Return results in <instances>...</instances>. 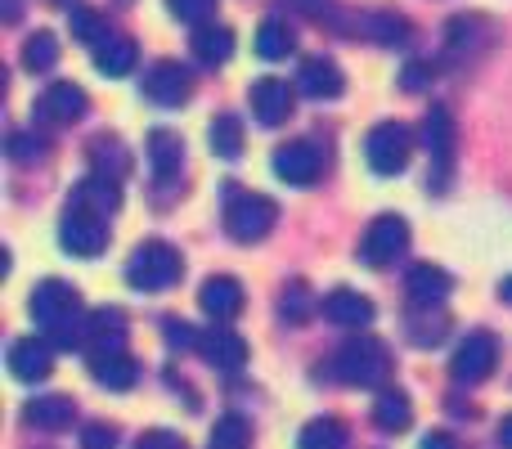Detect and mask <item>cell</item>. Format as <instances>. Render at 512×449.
Segmentation results:
<instances>
[{
	"label": "cell",
	"instance_id": "42",
	"mask_svg": "<svg viewBox=\"0 0 512 449\" xmlns=\"http://www.w3.org/2000/svg\"><path fill=\"white\" fill-rule=\"evenodd\" d=\"M400 86H405L409 95L427 90V86H432V68H427V63H405V72H400Z\"/></svg>",
	"mask_w": 512,
	"mask_h": 449
},
{
	"label": "cell",
	"instance_id": "14",
	"mask_svg": "<svg viewBox=\"0 0 512 449\" xmlns=\"http://www.w3.org/2000/svg\"><path fill=\"white\" fill-rule=\"evenodd\" d=\"M319 171H324V153L310 140H292L274 153V176L288 180V185H315Z\"/></svg>",
	"mask_w": 512,
	"mask_h": 449
},
{
	"label": "cell",
	"instance_id": "34",
	"mask_svg": "<svg viewBox=\"0 0 512 449\" xmlns=\"http://www.w3.org/2000/svg\"><path fill=\"white\" fill-rule=\"evenodd\" d=\"M54 63H59V41H54V32H32L23 45V68L27 72H50Z\"/></svg>",
	"mask_w": 512,
	"mask_h": 449
},
{
	"label": "cell",
	"instance_id": "4",
	"mask_svg": "<svg viewBox=\"0 0 512 449\" xmlns=\"http://www.w3.org/2000/svg\"><path fill=\"white\" fill-rule=\"evenodd\" d=\"M221 221L234 243H261L274 229V221H279V207H274V198L252 194V189H230Z\"/></svg>",
	"mask_w": 512,
	"mask_h": 449
},
{
	"label": "cell",
	"instance_id": "35",
	"mask_svg": "<svg viewBox=\"0 0 512 449\" xmlns=\"http://www.w3.org/2000/svg\"><path fill=\"white\" fill-rule=\"evenodd\" d=\"M72 41L99 50V45L108 41V18L95 14V9H86V5H77V9H72Z\"/></svg>",
	"mask_w": 512,
	"mask_h": 449
},
{
	"label": "cell",
	"instance_id": "20",
	"mask_svg": "<svg viewBox=\"0 0 512 449\" xmlns=\"http://www.w3.org/2000/svg\"><path fill=\"white\" fill-rule=\"evenodd\" d=\"M324 319L337 328H364L373 324V301L360 297L355 288H333L324 297Z\"/></svg>",
	"mask_w": 512,
	"mask_h": 449
},
{
	"label": "cell",
	"instance_id": "18",
	"mask_svg": "<svg viewBox=\"0 0 512 449\" xmlns=\"http://www.w3.org/2000/svg\"><path fill=\"white\" fill-rule=\"evenodd\" d=\"M297 90L301 95H310V99H337L346 90V77H342V68H337L328 54H310V59L301 63V72H297Z\"/></svg>",
	"mask_w": 512,
	"mask_h": 449
},
{
	"label": "cell",
	"instance_id": "25",
	"mask_svg": "<svg viewBox=\"0 0 512 449\" xmlns=\"http://www.w3.org/2000/svg\"><path fill=\"white\" fill-rule=\"evenodd\" d=\"M194 54H198V63H207V68H216V63H225L234 54V32L225 23H203V27H194Z\"/></svg>",
	"mask_w": 512,
	"mask_h": 449
},
{
	"label": "cell",
	"instance_id": "44",
	"mask_svg": "<svg viewBox=\"0 0 512 449\" xmlns=\"http://www.w3.org/2000/svg\"><path fill=\"white\" fill-rule=\"evenodd\" d=\"M418 449H454V436H450V432H427Z\"/></svg>",
	"mask_w": 512,
	"mask_h": 449
},
{
	"label": "cell",
	"instance_id": "1",
	"mask_svg": "<svg viewBox=\"0 0 512 449\" xmlns=\"http://www.w3.org/2000/svg\"><path fill=\"white\" fill-rule=\"evenodd\" d=\"M32 319L50 333V346L72 351V346H86V319H81V292L63 279H45L32 288L27 301Z\"/></svg>",
	"mask_w": 512,
	"mask_h": 449
},
{
	"label": "cell",
	"instance_id": "11",
	"mask_svg": "<svg viewBox=\"0 0 512 449\" xmlns=\"http://www.w3.org/2000/svg\"><path fill=\"white\" fill-rule=\"evenodd\" d=\"M144 95H149L153 104H162V108H180L189 95H194V77H189L185 63L162 59V63H153V68L144 72Z\"/></svg>",
	"mask_w": 512,
	"mask_h": 449
},
{
	"label": "cell",
	"instance_id": "47",
	"mask_svg": "<svg viewBox=\"0 0 512 449\" xmlns=\"http://www.w3.org/2000/svg\"><path fill=\"white\" fill-rule=\"evenodd\" d=\"M499 297H504V301H508V306H512V274H508V279H504V283H499Z\"/></svg>",
	"mask_w": 512,
	"mask_h": 449
},
{
	"label": "cell",
	"instance_id": "36",
	"mask_svg": "<svg viewBox=\"0 0 512 449\" xmlns=\"http://www.w3.org/2000/svg\"><path fill=\"white\" fill-rule=\"evenodd\" d=\"M248 445H252V427H248V418H239V414L216 418V427H212V445H207V449H248Z\"/></svg>",
	"mask_w": 512,
	"mask_h": 449
},
{
	"label": "cell",
	"instance_id": "28",
	"mask_svg": "<svg viewBox=\"0 0 512 449\" xmlns=\"http://www.w3.org/2000/svg\"><path fill=\"white\" fill-rule=\"evenodd\" d=\"M373 423H378L382 432H405V427L414 423V405H409L405 391H382V396L373 400Z\"/></svg>",
	"mask_w": 512,
	"mask_h": 449
},
{
	"label": "cell",
	"instance_id": "2",
	"mask_svg": "<svg viewBox=\"0 0 512 449\" xmlns=\"http://www.w3.org/2000/svg\"><path fill=\"white\" fill-rule=\"evenodd\" d=\"M387 373H391V351L373 333H355L333 355V378L346 382V387H378Z\"/></svg>",
	"mask_w": 512,
	"mask_h": 449
},
{
	"label": "cell",
	"instance_id": "17",
	"mask_svg": "<svg viewBox=\"0 0 512 449\" xmlns=\"http://www.w3.org/2000/svg\"><path fill=\"white\" fill-rule=\"evenodd\" d=\"M243 301L248 297H243V283L234 279V274H212V279L203 283V292H198V306H203L216 324H230L243 310Z\"/></svg>",
	"mask_w": 512,
	"mask_h": 449
},
{
	"label": "cell",
	"instance_id": "32",
	"mask_svg": "<svg viewBox=\"0 0 512 449\" xmlns=\"http://www.w3.org/2000/svg\"><path fill=\"white\" fill-rule=\"evenodd\" d=\"M207 140H212V153L225 162H234L243 153V122L234 113H221L212 122V131H207Z\"/></svg>",
	"mask_w": 512,
	"mask_h": 449
},
{
	"label": "cell",
	"instance_id": "24",
	"mask_svg": "<svg viewBox=\"0 0 512 449\" xmlns=\"http://www.w3.org/2000/svg\"><path fill=\"white\" fill-rule=\"evenodd\" d=\"M90 378L108 391H131L135 378H140V364H135L126 351L122 355H99V360H90Z\"/></svg>",
	"mask_w": 512,
	"mask_h": 449
},
{
	"label": "cell",
	"instance_id": "37",
	"mask_svg": "<svg viewBox=\"0 0 512 449\" xmlns=\"http://www.w3.org/2000/svg\"><path fill=\"white\" fill-rule=\"evenodd\" d=\"M279 315L283 319H292V324H301V319L310 315V292H306V283H288L283 288V301H279Z\"/></svg>",
	"mask_w": 512,
	"mask_h": 449
},
{
	"label": "cell",
	"instance_id": "45",
	"mask_svg": "<svg viewBox=\"0 0 512 449\" xmlns=\"http://www.w3.org/2000/svg\"><path fill=\"white\" fill-rule=\"evenodd\" d=\"M279 5H292V9H301V14H315L324 0H279Z\"/></svg>",
	"mask_w": 512,
	"mask_h": 449
},
{
	"label": "cell",
	"instance_id": "8",
	"mask_svg": "<svg viewBox=\"0 0 512 449\" xmlns=\"http://www.w3.org/2000/svg\"><path fill=\"white\" fill-rule=\"evenodd\" d=\"M499 364V342L490 333H468L459 342V351H454L450 360V373L454 382H468V387H477V382H486L490 373H495Z\"/></svg>",
	"mask_w": 512,
	"mask_h": 449
},
{
	"label": "cell",
	"instance_id": "16",
	"mask_svg": "<svg viewBox=\"0 0 512 449\" xmlns=\"http://www.w3.org/2000/svg\"><path fill=\"white\" fill-rule=\"evenodd\" d=\"M198 355L221 373H239L243 364H248V342H243L234 328H207L203 342H198Z\"/></svg>",
	"mask_w": 512,
	"mask_h": 449
},
{
	"label": "cell",
	"instance_id": "9",
	"mask_svg": "<svg viewBox=\"0 0 512 449\" xmlns=\"http://www.w3.org/2000/svg\"><path fill=\"white\" fill-rule=\"evenodd\" d=\"M86 108H90L86 90L72 86V81H54V86L41 90V99H36L32 113H36L41 126H72V122L86 117Z\"/></svg>",
	"mask_w": 512,
	"mask_h": 449
},
{
	"label": "cell",
	"instance_id": "46",
	"mask_svg": "<svg viewBox=\"0 0 512 449\" xmlns=\"http://www.w3.org/2000/svg\"><path fill=\"white\" fill-rule=\"evenodd\" d=\"M499 445L512 449V418H504V423H499Z\"/></svg>",
	"mask_w": 512,
	"mask_h": 449
},
{
	"label": "cell",
	"instance_id": "29",
	"mask_svg": "<svg viewBox=\"0 0 512 449\" xmlns=\"http://www.w3.org/2000/svg\"><path fill=\"white\" fill-rule=\"evenodd\" d=\"M297 449H346V423L342 418H310L297 436Z\"/></svg>",
	"mask_w": 512,
	"mask_h": 449
},
{
	"label": "cell",
	"instance_id": "21",
	"mask_svg": "<svg viewBox=\"0 0 512 449\" xmlns=\"http://www.w3.org/2000/svg\"><path fill=\"white\" fill-rule=\"evenodd\" d=\"M72 418H77L72 396H36L23 409V423L36 432H63V427H72Z\"/></svg>",
	"mask_w": 512,
	"mask_h": 449
},
{
	"label": "cell",
	"instance_id": "33",
	"mask_svg": "<svg viewBox=\"0 0 512 449\" xmlns=\"http://www.w3.org/2000/svg\"><path fill=\"white\" fill-rule=\"evenodd\" d=\"M360 27L369 32V41H378V45H405L409 41V23L400 14H387V9H378V14H364Z\"/></svg>",
	"mask_w": 512,
	"mask_h": 449
},
{
	"label": "cell",
	"instance_id": "48",
	"mask_svg": "<svg viewBox=\"0 0 512 449\" xmlns=\"http://www.w3.org/2000/svg\"><path fill=\"white\" fill-rule=\"evenodd\" d=\"M18 9H23V5H18V0H5V18H9V23H14V18H18Z\"/></svg>",
	"mask_w": 512,
	"mask_h": 449
},
{
	"label": "cell",
	"instance_id": "7",
	"mask_svg": "<svg viewBox=\"0 0 512 449\" xmlns=\"http://www.w3.org/2000/svg\"><path fill=\"white\" fill-rule=\"evenodd\" d=\"M423 140H427V153H432V189L441 194L445 185H450V171H454V117L445 104H432V113H427L423 122Z\"/></svg>",
	"mask_w": 512,
	"mask_h": 449
},
{
	"label": "cell",
	"instance_id": "10",
	"mask_svg": "<svg viewBox=\"0 0 512 449\" xmlns=\"http://www.w3.org/2000/svg\"><path fill=\"white\" fill-rule=\"evenodd\" d=\"M59 243L68 247L72 256H99L108 247L104 216L81 212V207H68V212H63V225H59Z\"/></svg>",
	"mask_w": 512,
	"mask_h": 449
},
{
	"label": "cell",
	"instance_id": "49",
	"mask_svg": "<svg viewBox=\"0 0 512 449\" xmlns=\"http://www.w3.org/2000/svg\"><path fill=\"white\" fill-rule=\"evenodd\" d=\"M54 5H63V9H77V0H54Z\"/></svg>",
	"mask_w": 512,
	"mask_h": 449
},
{
	"label": "cell",
	"instance_id": "39",
	"mask_svg": "<svg viewBox=\"0 0 512 449\" xmlns=\"http://www.w3.org/2000/svg\"><path fill=\"white\" fill-rule=\"evenodd\" d=\"M162 337H167L171 351H198V342H203V333H194V324H185V319H167Z\"/></svg>",
	"mask_w": 512,
	"mask_h": 449
},
{
	"label": "cell",
	"instance_id": "40",
	"mask_svg": "<svg viewBox=\"0 0 512 449\" xmlns=\"http://www.w3.org/2000/svg\"><path fill=\"white\" fill-rule=\"evenodd\" d=\"M212 5L216 0H167L171 18H180V23H198V27H203V18L212 14Z\"/></svg>",
	"mask_w": 512,
	"mask_h": 449
},
{
	"label": "cell",
	"instance_id": "22",
	"mask_svg": "<svg viewBox=\"0 0 512 449\" xmlns=\"http://www.w3.org/2000/svg\"><path fill=\"white\" fill-rule=\"evenodd\" d=\"M405 288H409V301H414V306H441V301L450 297L454 283L441 265H414L409 279H405Z\"/></svg>",
	"mask_w": 512,
	"mask_h": 449
},
{
	"label": "cell",
	"instance_id": "31",
	"mask_svg": "<svg viewBox=\"0 0 512 449\" xmlns=\"http://www.w3.org/2000/svg\"><path fill=\"white\" fill-rule=\"evenodd\" d=\"M95 68L104 72V77H126V72L135 68V41H126V36H108V41L95 50Z\"/></svg>",
	"mask_w": 512,
	"mask_h": 449
},
{
	"label": "cell",
	"instance_id": "13",
	"mask_svg": "<svg viewBox=\"0 0 512 449\" xmlns=\"http://www.w3.org/2000/svg\"><path fill=\"white\" fill-rule=\"evenodd\" d=\"M248 99H252V113L261 126H283L292 117V108H297V90L279 77H261Z\"/></svg>",
	"mask_w": 512,
	"mask_h": 449
},
{
	"label": "cell",
	"instance_id": "15",
	"mask_svg": "<svg viewBox=\"0 0 512 449\" xmlns=\"http://www.w3.org/2000/svg\"><path fill=\"white\" fill-rule=\"evenodd\" d=\"M144 153H149V167H153V180H158V185H171V180L180 176V167H185V140H180L176 131H167V126L149 131Z\"/></svg>",
	"mask_w": 512,
	"mask_h": 449
},
{
	"label": "cell",
	"instance_id": "3",
	"mask_svg": "<svg viewBox=\"0 0 512 449\" xmlns=\"http://www.w3.org/2000/svg\"><path fill=\"white\" fill-rule=\"evenodd\" d=\"M180 274H185V261L167 238H144L131 252V265H126V283L135 292H162L171 283H180Z\"/></svg>",
	"mask_w": 512,
	"mask_h": 449
},
{
	"label": "cell",
	"instance_id": "41",
	"mask_svg": "<svg viewBox=\"0 0 512 449\" xmlns=\"http://www.w3.org/2000/svg\"><path fill=\"white\" fill-rule=\"evenodd\" d=\"M81 449H117V432L108 423H90L81 432Z\"/></svg>",
	"mask_w": 512,
	"mask_h": 449
},
{
	"label": "cell",
	"instance_id": "27",
	"mask_svg": "<svg viewBox=\"0 0 512 449\" xmlns=\"http://www.w3.org/2000/svg\"><path fill=\"white\" fill-rule=\"evenodd\" d=\"M445 333H450V315L441 306H414V315H409V342L436 346V342H445Z\"/></svg>",
	"mask_w": 512,
	"mask_h": 449
},
{
	"label": "cell",
	"instance_id": "19",
	"mask_svg": "<svg viewBox=\"0 0 512 449\" xmlns=\"http://www.w3.org/2000/svg\"><path fill=\"white\" fill-rule=\"evenodd\" d=\"M50 342H36V337H18L9 346V373L18 382H45L50 378Z\"/></svg>",
	"mask_w": 512,
	"mask_h": 449
},
{
	"label": "cell",
	"instance_id": "5",
	"mask_svg": "<svg viewBox=\"0 0 512 449\" xmlns=\"http://www.w3.org/2000/svg\"><path fill=\"white\" fill-rule=\"evenodd\" d=\"M409 153H414V135L400 122H378L369 131V140H364V158H369V167L378 176H400L409 167Z\"/></svg>",
	"mask_w": 512,
	"mask_h": 449
},
{
	"label": "cell",
	"instance_id": "30",
	"mask_svg": "<svg viewBox=\"0 0 512 449\" xmlns=\"http://www.w3.org/2000/svg\"><path fill=\"white\" fill-rule=\"evenodd\" d=\"M292 50H297V36H292V27L283 18H265L256 27V54L261 59H288Z\"/></svg>",
	"mask_w": 512,
	"mask_h": 449
},
{
	"label": "cell",
	"instance_id": "38",
	"mask_svg": "<svg viewBox=\"0 0 512 449\" xmlns=\"http://www.w3.org/2000/svg\"><path fill=\"white\" fill-rule=\"evenodd\" d=\"M9 158L14 162H41L45 158V140L41 135H32V131H14L9 135Z\"/></svg>",
	"mask_w": 512,
	"mask_h": 449
},
{
	"label": "cell",
	"instance_id": "6",
	"mask_svg": "<svg viewBox=\"0 0 512 449\" xmlns=\"http://www.w3.org/2000/svg\"><path fill=\"white\" fill-rule=\"evenodd\" d=\"M409 247V225L405 216H378V221L369 225V234L360 238V265H369V270H387L396 256H405Z\"/></svg>",
	"mask_w": 512,
	"mask_h": 449
},
{
	"label": "cell",
	"instance_id": "43",
	"mask_svg": "<svg viewBox=\"0 0 512 449\" xmlns=\"http://www.w3.org/2000/svg\"><path fill=\"white\" fill-rule=\"evenodd\" d=\"M135 449H185V441L176 432H167V427H153V432H144L135 441Z\"/></svg>",
	"mask_w": 512,
	"mask_h": 449
},
{
	"label": "cell",
	"instance_id": "23",
	"mask_svg": "<svg viewBox=\"0 0 512 449\" xmlns=\"http://www.w3.org/2000/svg\"><path fill=\"white\" fill-rule=\"evenodd\" d=\"M90 167H95V176H104L117 185V180L131 171V153L122 149L117 135H95V140H90Z\"/></svg>",
	"mask_w": 512,
	"mask_h": 449
},
{
	"label": "cell",
	"instance_id": "12",
	"mask_svg": "<svg viewBox=\"0 0 512 449\" xmlns=\"http://www.w3.org/2000/svg\"><path fill=\"white\" fill-rule=\"evenodd\" d=\"M122 346H126V315L117 306H99L86 319V360L122 355Z\"/></svg>",
	"mask_w": 512,
	"mask_h": 449
},
{
	"label": "cell",
	"instance_id": "26",
	"mask_svg": "<svg viewBox=\"0 0 512 449\" xmlns=\"http://www.w3.org/2000/svg\"><path fill=\"white\" fill-rule=\"evenodd\" d=\"M117 203H122V194H117V185H113V180H104V176H86L77 185V194H72V207L95 212V216L117 212Z\"/></svg>",
	"mask_w": 512,
	"mask_h": 449
}]
</instances>
